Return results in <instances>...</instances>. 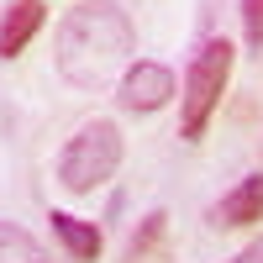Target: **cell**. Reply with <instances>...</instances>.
Instances as JSON below:
<instances>
[{
	"mask_svg": "<svg viewBox=\"0 0 263 263\" xmlns=\"http://www.w3.org/2000/svg\"><path fill=\"white\" fill-rule=\"evenodd\" d=\"M116 168H121V126L111 116L84 121L74 137L63 142V153H58V184L69 190V195L100 190Z\"/></svg>",
	"mask_w": 263,
	"mask_h": 263,
	"instance_id": "3957f363",
	"label": "cell"
},
{
	"mask_svg": "<svg viewBox=\"0 0 263 263\" xmlns=\"http://www.w3.org/2000/svg\"><path fill=\"white\" fill-rule=\"evenodd\" d=\"M137 53V27L116 0H79V6L58 21V74L74 90H105L111 79H121Z\"/></svg>",
	"mask_w": 263,
	"mask_h": 263,
	"instance_id": "6da1fadb",
	"label": "cell"
},
{
	"mask_svg": "<svg viewBox=\"0 0 263 263\" xmlns=\"http://www.w3.org/2000/svg\"><path fill=\"white\" fill-rule=\"evenodd\" d=\"M48 221H53V237L69 248V258H79V263L100 258V227L95 221H79V216H69V211H53Z\"/></svg>",
	"mask_w": 263,
	"mask_h": 263,
	"instance_id": "52a82bcc",
	"label": "cell"
},
{
	"mask_svg": "<svg viewBox=\"0 0 263 263\" xmlns=\"http://www.w3.org/2000/svg\"><path fill=\"white\" fill-rule=\"evenodd\" d=\"M232 263H263V237H253V242H248L242 253H237Z\"/></svg>",
	"mask_w": 263,
	"mask_h": 263,
	"instance_id": "8fae6325",
	"label": "cell"
},
{
	"mask_svg": "<svg viewBox=\"0 0 263 263\" xmlns=\"http://www.w3.org/2000/svg\"><path fill=\"white\" fill-rule=\"evenodd\" d=\"M232 42L227 37H205L195 48L190 69H184V95H179V137L184 142H200L205 126L216 116V105L227 95V79H232Z\"/></svg>",
	"mask_w": 263,
	"mask_h": 263,
	"instance_id": "7a4b0ae2",
	"label": "cell"
},
{
	"mask_svg": "<svg viewBox=\"0 0 263 263\" xmlns=\"http://www.w3.org/2000/svg\"><path fill=\"white\" fill-rule=\"evenodd\" d=\"M163 227H168V216L163 211H147L142 216V232H132V242H126V263H142L153 253V242L163 237Z\"/></svg>",
	"mask_w": 263,
	"mask_h": 263,
	"instance_id": "9c48e42d",
	"label": "cell"
},
{
	"mask_svg": "<svg viewBox=\"0 0 263 263\" xmlns=\"http://www.w3.org/2000/svg\"><path fill=\"white\" fill-rule=\"evenodd\" d=\"M0 263H48V253H42V242L27 227L0 221Z\"/></svg>",
	"mask_w": 263,
	"mask_h": 263,
	"instance_id": "ba28073f",
	"label": "cell"
},
{
	"mask_svg": "<svg viewBox=\"0 0 263 263\" xmlns=\"http://www.w3.org/2000/svg\"><path fill=\"white\" fill-rule=\"evenodd\" d=\"M42 32V0H11L6 16H0V58H21L27 42Z\"/></svg>",
	"mask_w": 263,
	"mask_h": 263,
	"instance_id": "8992f818",
	"label": "cell"
},
{
	"mask_svg": "<svg viewBox=\"0 0 263 263\" xmlns=\"http://www.w3.org/2000/svg\"><path fill=\"white\" fill-rule=\"evenodd\" d=\"M116 100H121V111H137V116L163 111L174 100V69H163V63H153V58H137L116 79Z\"/></svg>",
	"mask_w": 263,
	"mask_h": 263,
	"instance_id": "277c9868",
	"label": "cell"
},
{
	"mask_svg": "<svg viewBox=\"0 0 263 263\" xmlns=\"http://www.w3.org/2000/svg\"><path fill=\"white\" fill-rule=\"evenodd\" d=\"M237 11H242V37H248V48L263 53V0H237Z\"/></svg>",
	"mask_w": 263,
	"mask_h": 263,
	"instance_id": "30bf717a",
	"label": "cell"
},
{
	"mask_svg": "<svg viewBox=\"0 0 263 263\" xmlns=\"http://www.w3.org/2000/svg\"><path fill=\"white\" fill-rule=\"evenodd\" d=\"M263 221V174L237 179L221 200L211 205V227H258Z\"/></svg>",
	"mask_w": 263,
	"mask_h": 263,
	"instance_id": "5b68a950",
	"label": "cell"
}]
</instances>
